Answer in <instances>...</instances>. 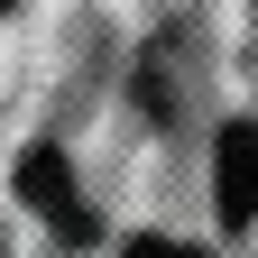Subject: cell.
Segmentation results:
<instances>
[{
    "label": "cell",
    "mask_w": 258,
    "mask_h": 258,
    "mask_svg": "<svg viewBox=\"0 0 258 258\" xmlns=\"http://www.w3.org/2000/svg\"><path fill=\"white\" fill-rule=\"evenodd\" d=\"M212 203H221V221H249L258 212V129L249 120H231L221 148H212Z\"/></svg>",
    "instance_id": "cell-1"
},
{
    "label": "cell",
    "mask_w": 258,
    "mask_h": 258,
    "mask_svg": "<svg viewBox=\"0 0 258 258\" xmlns=\"http://www.w3.org/2000/svg\"><path fill=\"white\" fill-rule=\"evenodd\" d=\"M120 258H203V249H184V240H129Z\"/></svg>",
    "instance_id": "cell-3"
},
{
    "label": "cell",
    "mask_w": 258,
    "mask_h": 258,
    "mask_svg": "<svg viewBox=\"0 0 258 258\" xmlns=\"http://www.w3.org/2000/svg\"><path fill=\"white\" fill-rule=\"evenodd\" d=\"M19 194H28V203H46V212L64 221V240L92 231V212H83V194H74V175H64L55 148H28V157H19Z\"/></svg>",
    "instance_id": "cell-2"
}]
</instances>
